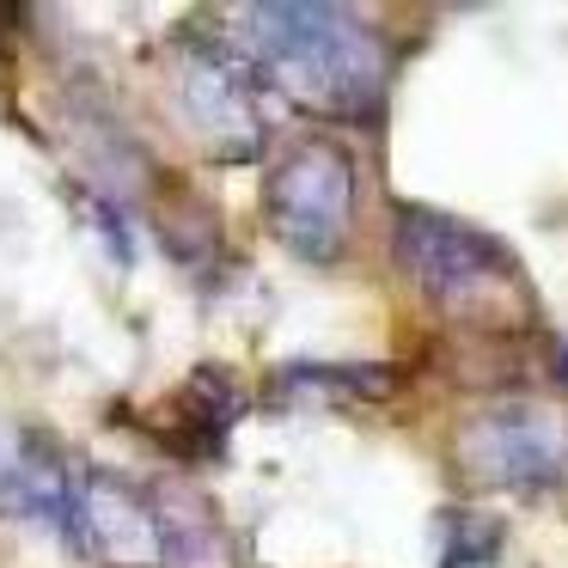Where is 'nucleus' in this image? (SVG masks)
I'll return each instance as SVG.
<instances>
[{
  "label": "nucleus",
  "mask_w": 568,
  "mask_h": 568,
  "mask_svg": "<svg viewBox=\"0 0 568 568\" xmlns=\"http://www.w3.org/2000/svg\"><path fill=\"white\" fill-rule=\"evenodd\" d=\"M245 31L239 50L263 74V87L287 92L318 116H373L392 87V55L379 31L331 0H263L233 13Z\"/></svg>",
  "instance_id": "obj_1"
},
{
  "label": "nucleus",
  "mask_w": 568,
  "mask_h": 568,
  "mask_svg": "<svg viewBox=\"0 0 568 568\" xmlns=\"http://www.w3.org/2000/svg\"><path fill=\"white\" fill-rule=\"evenodd\" d=\"M392 257L404 282L416 287L428 306H440L453 324H477V331H519L531 318V287L507 245L489 233L453 221L434 209H404L392 226Z\"/></svg>",
  "instance_id": "obj_2"
},
{
  "label": "nucleus",
  "mask_w": 568,
  "mask_h": 568,
  "mask_svg": "<svg viewBox=\"0 0 568 568\" xmlns=\"http://www.w3.org/2000/svg\"><path fill=\"white\" fill-rule=\"evenodd\" d=\"M361 172L343 141H294L263 178V221L294 257L336 263L355 233Z\"/></svg>",
  "instance_id": "obj_3"
},
{
  "label": "nucleus",
  "mask_w": 568,
  "mask_h": 568,
  "mask_svg": "<svg viewBox=\"0 0 568 568\" xmlns=\"http://www.w3.org/2000/svg\"><path fill=\"white\" fill-rule=\"evenodd\" d=\"M453 465L470 489L550 495L568 489V416L550 404H489L458 422Z\"/></svg>",
  "instance_id": "obj_4"
},
{
  "label": "nucleus",
  "mask_w": 568,
  "mask_h": 568,
  "mask_svg": "<svg viewBox=\"0 0 568 568\" xmlns=\"http://www.w3.org/2000/svg\"><path fill=\"white\" fill-rule=\"evenodd\" d=\"M178 104H184L190 129L226 160H245L263 148V74L239 43H190L178 62Z\"/></svg>",
  "instance_id": "obj_5"
},
{
  "label": "nucleus",
  "mask_w": 568,
  "mask_h": 568,
  "mask_svg": "<svg viewBox=\"0 0 568 568\" xmlns=\"http://www.w3.org/2000/svg\"><path fill=\"white\" fill-rule=\"evenodd\" d=\"M74 531H80V550H92L104 568H165L160 507L129 477L87 470L74 483Z\"/></svg>",
  "instance_id": "obj_6"
},
{
  "label": "nucleus",
  "mask_w": 568,
  "mask_h": 568,
  "mask_svg": "<svg viewBox=\"0 0 568 568\" xmlns=\"http://www.w3.org/2000/svg\"><path fill=\"white\" fill-rule=\"evenodd\" d=\"M153 507H160V531H165V568H233L226 526L202 495L165 489L153 495Z\"/></svg>",
  "instance_id": "obj_7"
},
{
  "label": "nucleus",
  "mask_w": 568,
  "mask_h": 568,
  "mask_svg": "<svg viewBox=\"0 0 568 568\" xmlns=\"http://www.w3.org/2000/svg\"><path fill=\"white\" fill-rule=\"evenodd\" d=\"M550 367H556V379H562V385H568V336H562V343H556V348H550Z\"/></svg>",
  "instance_id": "obj_8"
}]
</instances>
